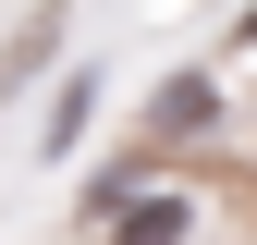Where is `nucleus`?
<instances>
[{"mask_svg":"<svg viewBox=\"0 0 257 245\" xmlns=\"http://www.w3.org/2000/svg\"><path fill=\"white\" fill-rule=\"evenodd\" d=\"M86 98H98V74H74V86H61V110H49V147H74V135H86Z\"/></svg>","mask_w":257,"mask_h":245,"instance_id":"obj_3","label":"nucleus"},{"mask_svg":"<svg viewBox=\"0 0 257 245\" xmlns=\"http://www.w3.org/2000/svg\"><path fill=\"white\" fill-rule=\"evenodd\" d=\"M122 245H184V196H147V208H122Z\"/></svg>","mask_w":257,"mask_h":245,"instance_id":"obj_1","label":"nucleus"},{"mask_svg":"<svg viewBox=\"0 0 257 245\" xmlns=\"http://www.w3.org/2000/svg\"><path fill=\"white\" fill-rule=\"evenodd\" d=\"M196 122H208V86L172 74V86H159V135H196Z\"/></svg>","mask_w":257,"mask_h":245,"instance_id":"obj_2","label":"nucleus"}]
</instances>
